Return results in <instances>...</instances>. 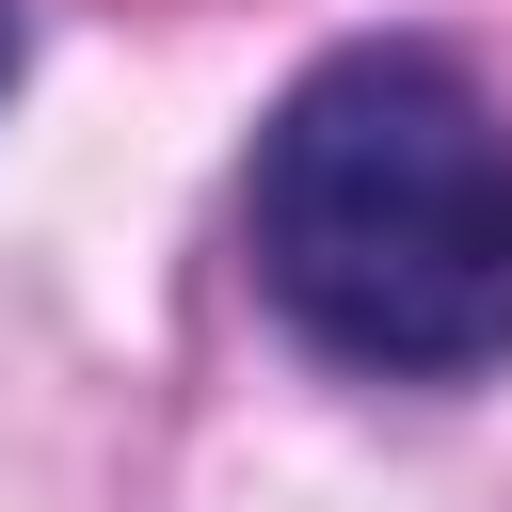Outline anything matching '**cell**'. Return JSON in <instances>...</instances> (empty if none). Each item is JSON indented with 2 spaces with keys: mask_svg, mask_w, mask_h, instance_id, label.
<instances>
[{
  "mask_svg": "<svg viewBox=\"0 0 512 512\" xmlns=\"http://www.w3.org/2000/svg\"><path fill=\"white\" fill-rule=\"evenodd\" d=\"M0 80H16V0H0Z\"/></svg>",
  "mask_w": 512,
  "mask_h": 512,
  "instance_id": "2",
  "label": "cell"
},
{
  "mask_svg": "<svg viewBox=\"0 0 512 512\" xmlns=\"http://www.w3.org/2000/svg\"><path fill=\"white\" fill-rule=\"evenodd\" d=\"M256 288L368 384L512 368V128L448 48H336L272 96L240 176Z\"/></svg>",
  "mask_w": 512,
  "mask_h": 512,
  "instance_id": "1",
  "label": "cell"
}]
</instances>
